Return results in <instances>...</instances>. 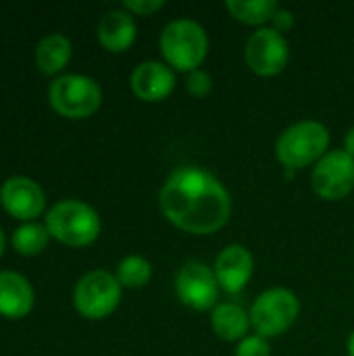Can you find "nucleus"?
<instances>
[{
	"mask_svg": "<svg viewBox=\"0 0 354 356\" xmlns=\"http://www.w3.org/2000/svg\"><path fill=\"white\" fill-rule=\"evenodd\" d=\"M159 202L169 223L194 236L215 234L232 215V198L225 186L194 165L179 167L165 179Z\"/></svg>",
	"mask_w": 354,
	"mask_h": 356,
	"instance_id": "obj_1",
	"label": "nucleus"
},
{
	"mask_svg": "<svg viewBox=\"0 0 354 356\" xmlns=\"http://www.w3.org/2000/svg\"><path fill=\"white\" fill-rule=\"evenodd\" d=\"M161 52L175 71L192 73L200 69L209 52V38L200 23L192 19H175L165 25L161 33Z\"/></svg>",
	"mask_w": 354,
	"mask_h": 356,
	"instance_id": "obj_2",
	"label": "nucleus"
},
{
	"mask_svg": "<svg viewBox=\"0 0 354 356\" xmlns=\"http://www.w3.org/2000/svg\"><path fill=\"white\" fill-rule=\"evenodd\" d=\"M330 146V131L319 121H300L288 127L275 144L277 161L290 169L300 171L309 165H317Z\"/></svg>",
	"mask_w": 354,
	"mask_h": 356,
	"instance_id": "obj_3",
	"label": "nucleus"
},
{
	"mask_svg": "<svg viewBox=\"0 0 354 356\" xmlns=\"http://www.w3.org/2000/svg\"><path fill=\"white\" fill-rule=\"evenodd\" d=\"M46 229L67 246H88L100 234V217L81 200H63L48 211Z\"/></svg>",
	"mask_w": 354,
	"mask_h": 356,
	"instance_id": "obj_4",
	"label": "nucleus"
},
{
	"mask_svg": "<svg viewBox=\"0 0 354 356\" xmlns=\"http://www.w3.org/2000/svg\"><path fill=\"white\" fill-rule=\"evenodd\" d=\"M52 108L67 119H86L94 115L102 102L100 86L86 75H61L50 83L48 92Z\"/></svg>",
	"mask_w": 354,
	"mask_h": 356,
	"instance_id": "obj_5",
	"label": "nucleus"
},
{
	"mask_svg": "<svg viewBox=\"0 0 354 356\" xmlns=\"http://www.w3.org/2000/svg\"><path fill=\"white\" fill-rule=\"evenodd\" d=\"M298 311H300V302L292 290L273 288L263 292L255 300L250 309V323L257 336L277 338L292 327V323L298 317Z\"/></svg>",
	"mask_w": 354,
	"mask_h": 356,
	"instance_id": "obj_6",
	"label": "nucleus"
},
{
	"mask_svg": "<svg viewBox=\"0 0 354 356\" xmlns=\"http://www.w3.org/2000/svg\"><path fill=\"white\" fill-rule=\"evenodd\" d=\"M121 284L117 275L108 271H90L86 273L73 292V305L77 313L86 319H104L121 302Z\"/></svg>",
	"mask_w": 354,
	"mask_h": 356,
	"instance_id": "obj_7",
	"label": "nucleus"
},
{
	"mask_svg": "<svg viewBox=\"0 0 354 356\" xmlns=\"http://www.w3.org/2000/svg\"><path fill=\"white\" fill-rule=\"evenodd\" d=\"M244 58L252 73L261 77H273L288 67L290 60L288 40L282 33H277L273 27H259L246 40Z\"/></svg>",
	"mask_w": 354,
	"mask_h": 356,
	"instance_id": "obj_8",
	"label": "nucleus"
},
{
	"mask_svg": "<svg viewBox=\"0 0 354 356\" xmlns=\"http://www.w3.org/2000/svg\"><path fill=\"white\" fill-rule=\"evenodd\" d=\"M315 194L325 200H342L354 190V156L346 150L328 152L311 173Z\"/></svg>",
	"mask_w": 354,
	"mask_h": 356,
	"instance_id": "obj_9",
	"label": "nucleus"
},
{
	"mask_svg": "<svg viewBox=\"0 0 354 356\" xmlns=\"http://www.w3.org/2000/svg\"><path fill=\"white\" fill-rule=\"evenodd\" d=\"M175 294L182 305H186L194 311L215 309L217 296H219V282L215 277V271L200 261L186 263L177 271Z\"/></svg>",
	"mask_w": 354,
	"mask_h": 356,
	"instance_id": "obj_10",
	"label": "nucleus"
},
{
	"mask_svg": "<svg viewBox=\"0 0 354 356\" xmlns=\"http://www.w3.org/2000/svg\"><path fill=\"white\" fill-rule=\"evenodd\" d=\"M0 200L8 215L21 221H31L40 217L46 204L42 188L29 177H10L0 188Z\"/></svg>",
	"mask_w": 354,
	"mask_h": 356,
	"instance_id": "obj_11",
	"label": "nucleus"
},
{
	"mask_svg": "<svg viewBox=\"0 0 354 356\" xmlns=\"http://www.w3.org/2000/svg\"><path fill=\"white\" fill-rule=\"evenodd\" d=\"M213 271L221 290L230 294H238L250 282L252 271H255V261H252V254L244 246L230 244L215 259Z\"/></svg>",
	"mask_w": 354,
	"mask_h": 356,
	"instance_id": "obj_12",
	"label": "nucleus"
},
{
	"mask_svg": "<svg viewBox=\"0 0 354 356\" xmlns=\"http://www.w3.org/2000/svg\"><path fill=\"white\" fill-rule=\"evenodd\" d=\"M131 92L144 102H159L165 100L175 88V73L167 63L146 60L140 63L129 77Z\"/></svg>",
	"mask_w": 354,
	"mask_h": 356,
	"instance_id": "obj_13",
	"label": "nucleus"
},
{
	"mask_svg": "<svg viewBox=\"0 0 354 356\" xmlns=\"http://www.w3.org/2000/svg\"><path fill=\"white\" fill-rule=\"evenodd\" d=\"M33 307L31 284L15 271H0V315L8 319L25 317Z\"/></svg>",
	"mask_w": 354,
	"mask_h": 356,
	"instance_id": "obj_14",
	"label": "nucleus"
},
{
	"mask_svg": "<svg viewBox=\"0 0 354 356\" xmlns=\"http://www.w3.org/2000/svg\"><path fill=\"white\" fill-rule=\"evenodd\" d=\"M98 40L108 52H125L136 40L134 15L125 8L108 10L98 23Z\"/></svg>",
	"mask_w": 354,
	"mask_h": 356,
	"instance_id": "obj_15",
	"label": "nucleus"
},
{
	"mask_svg": "<svg viewBox=\"0 0 354 356\" xmlns=\"http://www.w3.org/2000/svg\"><path fill=\"white\" fill-rule=\"evenodd\" d=\"M211 325L217 338L225 342H242L248 336L250 330V313H246L242 307L234 302H221L213 309Z\"/></svg>",
	"mask_w": 354,
	"mask_h": 356,
	"instance_id": "obj_16",
	"label": "nucleus"
},
{
	"mask_svg": "<svg viewBox=\"0 0 354 356\" xmlns=\"http://www.w3.org/2000/svg\"><path fill=\"white\" fill-rule=\"evenodd\" d=\"M71 58V42L61 33H50L38 42L35 63L44 75L58 73Z\"/></svg>",
	"mask_w": 354,
	"mask_h": 356,
	"instance_id": "obj_17",
	"label": "nucleus"
},
{
	"mask_svg": "<svg viewBox=\"0 0 354 356\" xmlns=\"http://www.w3.org/2000/svg\"><path fill=\"white\" fill-rule=\"evenodd\" d=\"M225 8L230 15L246 25H259L265 27L280 8L275 0H227Z\"/></svg>",
	"mask_w": 354,
	"mask_h": 356,
	"instance_id": "obj_18",
	"label": "nucleus"
},
{
	"mask_svg": "<svg viewBox=\"0 0 354 356\" xmlns=\"http://www.w3.org/2000/svg\"><path fill=\"white\" fill-rule=\"evenodd\" d=\"M48 229L44 225H38V223H25L21 225L15 234H13V246L19 254L23 257H33V254H40L46 244H48Z\"/></svg>",
	"mask_w": 354,
	"mask_h": 356,
	"instance_id": "obj_19",
	"label": "nucleus"
},
{
	"mask_svg": "<svg viewBox=\"0 0 354 356\" xmlns=\"http://www.w3.org/2000/svg\"><path fill=\"white\" fill-rule=\"evenodd\" d=\"M152 277V265L138 254L125 257L117 267V280L123 288H144Z\"/></svg>",
	"mask_w": 354,
	"mask_h": 356,
	"instance_id": "obj_20",
	"label": "nucleus"
},
{
	"mask_svg": "<svg viewBox=\"0 0 354 356\" xmlns=\"http://www.w3.org/2000/svg\"><path fill=\"white\" fill-rule=\"evenodd\" d=\"M236 356H271V346L263 336H246L238 344Z\"/></svg>",
	"mask_w": 354,
	"mask_h": 356,
	"instance_id": "obj_21",
	"label": "nucleus"
},
{
	"mask_svg": "<svg viewBox=\"0 0 354 356\" xmlns=\"http://www.w3.org/2000/svg\"><path fill=\"white\" fill-rule=\"evenodd\" d=\"M186 88H188V92H190L192 96L202 98V96H207V94L211 92L213 79H211V75H209L204 69H196V71L188 73V77H186Z\"/></svg>",
	"mask_w": 354,
	"mask_h": 356,
	"instance_id": "obj_22",
	"label": "nucleus"
},
{
	"mask_svg": "<svg viewBox=\"0 0 354 356\" xmlns=\"http://www.w3.org/2000/svg\"><path fill=\"white\" fill-rule=\"evenodd\" d=\"M165 6L163 0H125L123 8L131 15H140V17H148L154 15L156 10H161Z\"/></svg>",
	"mask_w": 354,
	"mask_h": 356,
	"instance_id": "obj_23",
	"label": "nucleus"
},
{
	"mask_svg": "<svg viewBox=\"0 0 354 356\" xmlns=\"http://www.w3.org/2000/svg\"><path fill=\"white\" fill-rule=\"evenodd\" d=\"M271 27L277 31V33H288L292 27H294V15H292V10H288V8H277L275 10V15H273V19H271Z\"/></svg>",
	"mask_w": 354,
	"mask_h": 356,
	"instance_id": "obj_24",
	"label": "nucleus"
},
{
	"mask_svg": "<svg viewBox=\"0 0 354 356\" xmlns=\"http://www.w3.org/2000/svg\"><path fill=\"white\" fill-rule=\"evenodd\" d=\"M344 150H346L351 156H354V127L348 129V134H346V138H344Z\"/></svg>",
	"mask_w": 354,
	"mask_h": 356,
	"instance_id": "obj_25",
	"label": "nucleus"
},
{
	"mask_svg": "<svg viewBox=\"0 0 354 356\" xmlns=\"http://www.w3.org/2000/svg\"><path fill=\"white\" fill-rule=\"evenodd\" d=\"M4 246H6V238H4V232H2V227H0V257H2V252H4Z\"/></svg>",
	"mask_w": 354,
	"mask_h": 356,
	"instance_id": "obj_26",
	"label": "nucleus"
},
{
	"mask_svg": "<svg viewBox=\"0 0 354 356\" xmlns=\"http://www.w3.org/2000/svg\"><path fill=\"white\" fill-rule=\"evenodd\" d=\"M348 356H354V332L348 338Z\"/></svg>",
	"mask_w": 354,
	"mask_h": 356,
	"instance_id": "obj_27",
	"label": "nucleus"
}]
</instances>
